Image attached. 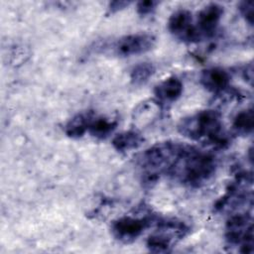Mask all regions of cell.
Segmentation results:
<instances>
[{
  "label": "cell",
  "mask_w": 254,
  "mask_h": 254,
  "mask_svg": "<svg viewBox=\"0 0 254 254\" xmlns=\"http://www.w3.org/2000/svg\"><path fill=\"white\" fill-rule=\"evenodd\" d=\"M217 169L216 158L209 152L188 144L169 177L190 188H199L207 183Z\"/></svg>",
  "instance_id": "cell-1"
},
{
  "label": "cell",
  "mask_w": 254,
  "mask_h": 254,
  "mask_svg": "<svg viewBox=\"0 0 254 254\" xmlns=\"http://www.w3.org/2000/svg\"><path fill=\"white\" fill-rule=\"evenodd\" d=\"M187 145L186 143L168 140L158 142L144 150L136 160L141 170L142 183L151 187L162 176H169Z\"/></svg>",
  "instance_id": "cell-2"
},
{
  "label": "cell",
  "mask_w": 254,
  "mask_h": 254,
  "mask_svg": "<svg viewBox=\"0 0 254 254\" xmlns=\"http://www.w3.org/2000/svg\"><path fill=\"white\" fill-rule=\"evenodd\" d=\"M178 131L192 141L219 147L227 144V137L223 133L221 113L215 109L199 110L182 118L178 124Z\"/></svg>",
  "instance_id": "cell-3"
},
{
  "label": "cell",
  "mask_w": 254,
  "mask_h": 254,
  "mask_svg": "<svg viewBox=\"0 0 254 254\" xmlns=\"http://www.w3.org/2000/svg\"><path fill=\"white\" fill-rule=\"evenodd\" d=\"M190 232V227L177 218H158L156 229L147 240L146 247L154 253H167Z\"/></svg>",
  "instance_id": "cell-4"
},
{
  "label": "cell",
  "mask_w": 254,
  "mask_h": 254,
  "mask_svg": "<svg viewBox=\"0 0 254 254\" xmlns=\"http://www.w3.org/2000/svg\"><path fill=\"white\" fill-rule=\"evenodd\" d=\"M158 218L156 213L144 207L142 212L126 214L114 219L110 231L117 241L128 244L139 238L146 229L156 223Z\"/></svg>",
  "instance_id": "cell-5"
},
{
  "label": "cell",
  "mask_w": 254,
  "mask_h": 254,
  "mask_svg": "<svg viewBox=\"0 0 254 254\" xmlns=\"http://www.w3.org/2000/svg\"><path fill=\"white\" fill-rule=\"evenodd\" d=\"M225 240L230 246H239L241 253H253L252 215L248 212L232 214L225 224Z\"/></svg>",
  "instance_id": "cell-6"
},
{
  "label": "cell",
  "mask_w": 254,
  "mask_h": 254,
  "mask_svg": "<svg viewBox=\"0 0 254 254\" xmlns=\"http://www.w3.org/2000/svg\"><path fill=\"white\" fill-rule=\"evenodd\" d=\"M156 44V37L150 33H135L119 38L113 45L115 55L132 57L151 51Z\"/></svg>",
  "instance_id": "cell-7"
},
{
  "label": "cell",
  "mask_w": 254,
  "mask_h": 254,
  "mask_svg": "<svg viewBox=\"0 0 254 254\" xmlns=\"http://www.w3.org/2000/svg\"><path fill=\"white\" fill-rule=\"evenodd\" d=\"M169 32L184 43H196L200 39L196 32L192 14L188 9H178L173 12L168 20Z\"/></svg>",
  "instance_id": "cell-8"
},
{
  "label": "cell",
  "mask_w": 254,
  "mask_h": 254,
  "mask_svg": "<svg viewBox=\"0 0 254 254\" xmlns=\"http://www.w3.org/2000/svg\"><path fill=\"white\" fill-rule=\"evenodd\" d=\"M223 13V7L217 3H209L197 13L194 26L200 40L214 36Z\"/></svg>",
  "instance_id": "cell-9"
},
{
  "label": "cell",
  "mask_w": 254,
  "mask_h": 254,
  "mask_svg": "<svg viewBox=\"0 0 254 254\" xmlns=\"http://www.w3.org/2000/svg\"><path fill=\"white\" fill-rule=\"evenodd\" d=\"M231 75L223 67L211 66L201 70L199 75V83L209 92L213 94H221L227 92L230 88Z\"/></svg>",
  "instance_id": "cell-10"
},
{
  "label": "cell",
  "mask_w": 254,
  "mask_h": 254,
  "mask_svg": "<svg viewBox=\"0 0 254 254\" xmlns=\"http://www.w3.org/2000/svg\"><path fill=\"white\" fill-rule=\"evenodd\" d=\"M184 83L177 76H169L154 87L155 99L162 105L172 104L176 102L183 94Z\"/></svg>",
  "instance_id": "cell-11"
},
{
  "label": "cell",
  "mask_w": 254,
  "mask_h": 254,
  "mask_svg": "<svg viewBox=\"0 0 254 254\" xmlns=\"http://www.w3.org/2000/svg\"><path fill=\"white\" fill-rule=\"evenodd\" d=\"M162 107L163 106L155 98L139 103L134 109L132 115L134 124L140 127L152 124V122L159 117Z\"/></svg>",
  "instance_id": "cell-12"
},
{
  "label": "cell",
  "mask_w": 254,
  "mask_h": 254,
  "mask_svg": "<svg viewBox=\"0 0 254 254\" xmlns=\"http://www.w3.org/2000/svg\"><path fill=\"white\" fill-rule=\"evenodd\" d=\"M144 141L145 138L139 131L127 130L116 134L113 137L111 144L116 151L120 153H125L138 149L144 143Z\"/></svg>",
  "instance_id": "cell-13"
},
{
  "label": "cell",
  "mask_w": 254,
  "mask_h": 254,
  "mask_svg": "<svg viewBox=\"0 0 254 254\" xmlns=\"http://www.w3.org/2000/svg\"><path fill=\"white\" fill-rule=\"evenodd\" d=\"M93 111H85L75 114L64 125V133L67 137L72 139L81 138L87 131L89 123L94 116Z\"/></svg>",
  "instance_id": "cell-14"
},
{
  "label": "cell",
  "mask_w": 254,
  "mask_h": 254,
  "mask_svg": "<svg viewBox=\"0 0 254 254\" xmlns=\"http://www.w3.org/2000/svg\"><path fill=\"white\" fill-rule=\"evenodd\" d=\"M118 122L113 119H109L104 116H97L94 114L92 117L89 126L88 133L97 139H106L108 138L116 129Z\"/></svg>",
  "instance_id": "cell-15"
},
{
  "label": "cell",
  "mask_w": 254,
  "mask_h": 254,
  "mask_svg": "<svg viewBox=\"0 0 254 254\" xmlns=\"http://www.w3.org/2000/svg\"><path fill=\"white\" fill-rule=\"evenodd\" d=\"M254 127L253 109L247 108L239 111L233 118L232 128L237 135L247 136L252 133Z\"/></svg>",
  "instance_id": "cell-16"
},
{
  "label": "cell",
  "mask_w": 254,
  "mask_h": 254,
  "mask_svg": "<svg viewBox=\"0 0 254 254\" xmlns=\"http://www.w3.org/2000/svg\"><path fill=\"white\" fill-rule=\"evenodd\" d=\"M156 72V67L152 63H140L134 65L130 71V80L134 85L146 83Z\"/></svg>",
  "instance_id": "cell-17"
},
{
  "label": "cell",
  "mask_w": 254,
  "mask_h": 254,
  "mask_svg": "<svg viewBox=\"0 0 254 254\" xmlns=\"http://www.w3.org/2000/svg\"><path fill=\"white\" fill-rule=\"evenodd\" d=\"M159 5L158 1H154V0H145V1H139L136 5V9H137V13L140 16H148L150 14H152L157 6Z\"/></svg>",
  "instance_id": "cell-18"
},
{
  "label": "cell",
  "mask_w": 254,
  "mask_h": 254,
  "mask_svg": "<svg viewBox=\"0 0 254 254\" xmlns=\"http://www.w3.org/2000/svg\"><path fill=\"white\" fill-rule=\"evenodd\" d=\"M238 10L244 20L250 25H253V2L249 1H241L238 5Z\"/></svg>",
  "instance_id": "cell-19"
},
{
  "label": "cell",
  "mask_w": 254,
  "mask_h": 254,
  "mask_svg": "<svg viewBox=\"0 0 254 254\" xmlns=\"http://www.w3.org/2000/svg\"><path fill=\"white\" fill-rule=\"evenodd\" d=\"M131 4V1H124V0H116V1H111L108 4L107 11L109 14H113L116 12H119L125 8H127Z\"/></svg>",
  "instance_id": "cell-20"
}]
</instances>
